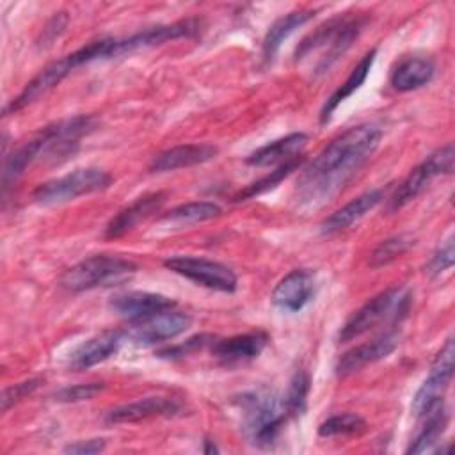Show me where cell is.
<instances>
[{"label": "cell", "instance_id": "9c48e42d", "mask_svg": "<svg viewBox=\"0 0 455 455\" xmlns=\"http://www.w3.org/2000/svg\"><path fill=\"white\" fill-rule=\"evenodd\" d=\"M453 338H448L430 364V373L416 391L411 411L421 419L434 405L443 402V396L453 379Z\"/></svg>", "mask_w": 455, "mask_h": 455}, {"label": "cell", "instance_id": "d6986e66", "mask_svg": "<svg viewBox=\"0 0 455 455\" xmlns=\"http://www.w3.org/2000/svg\"><path fill=\"white\" fill-rule=\"evenodd\" d=\"M167 194L165 192H151L137 197L132 204L117 212L110 222L105 228V236L107 238H119L132 231L139 222L148 219L149 215L156 213L160 206L165 203Z\"/></svg>", "mask_w": 455, "mask_h": 455}, {"label": "cell", "instance_id": "e575fe53", "mask_svg": "<svg viewBox=\"0 0 455 455\" xmlns=\"http://www.w3.org/2000/svg\"><path fill=\"white\" fill-rule=\"evenodd\" d=\"M43 379L36 377V379H28V380H23V382H18L14 386H9L2 391V412H7L14 403H18L20 400H23L25 396H28L30 393H34L39 386H41Z\"/></svg>", "mask_w": 455, "mask_h": 455}, {"label": "cell", "instance_id": "3957f363", "mask_svg": "<svg viewBox=\"0 0 455 455\" xmlns=\"http://www.w3.org/2000/svg\"><path fill=\"white\" fill-rule=\"evenodd\" d=\"M236 405L242 412L243 434L259 448H270L290 418L286 414L283 398L270 389H254L243 393L236 400Z\"/></svg>", "mask_w": 455, "mask_h": 455}, {"label": "cell", "instance_id": "ba28073f", "mask_svg": "<svg viewBox=\"0 0 455 455\" xmlns=\"http://www.w3.org/2000/svg\"><path fill=\"white\" fill-rule=\"evenodd\" d=\"M164 267L208 290L224 293L236 290V274L228 265L213 259L197 256H172L164 261Z\"/></svg>", "mask_w": 455, "mask_h": 455}, {"label": "cell", "instance_id": "6da1fadb", "mask_svg": "<svg viewBox=\"0 0 455 455\" xmlns=\"http://www.w3.org/2000/svg\"><path fill=\"white\" fill-rule=\"evenodd\" d=\"M382 132L371 124H357L334 137L302 171L297 181V201L306 208L329 203L357 169L373 155Z\"/></svg>", "mask_w": 455, "mask_h": 455}, {"label": "cell", "instance_id": "d6a6232c", "mask_svg": "<svg viewBox=\"0 0 455 455\" xmlns=\"http://www.w3.org/2000/svg\"><path fill=\"white\" fill-rule=\"evenodd\" d=\"M105 387L103 382H87V384H75L59 389L53 398L62 403H75V402H84L94 398L98 393H101Z\"/></svg>", "mask_w": 455, "mask_h": 455}, {"label": "cell", "instance_id": "30bf717a", "mask_svg": "<svg viewBox=\"0 0 455 455\" xmlns=\"http://www.w3.org/2000/svg\"><path fill=\"white\" fill-rule=\"evenodd\" d=\"M192 323L190 315L176 311L174 307L153 313L146 318L130 322V327L124 331L130 339L140 345H156L171 341L183 334Z\"/></svg>", "mask_w": 455, "mask_h": 455}, {"label": "cell", "instance_id": "ac0fdd59", "mask_svg": "<svg viewBox=\"0 0 455 455\" xmlns=\"http://www.w3.org/2000/svg\"><path fill=\"white\" fill-rule=\"evenodd\" d=\"M268 334L256 331L236 334L224 339H215L212 345V354L222 364H240L256 359L267 347Z\"/></svg>", "mask_w": 455, "mask_h": 455}, {"label": "cell", "instance_id": "8992f818", "mask_svg": "<svg viewBox=\"0 0 455 455\" xmlns=\"http://www.w3.org/2000/svg\"><path fill=\"white\" fill-rule=\"evenodd\" d=\"M110 183L112 176L107 171L98 167H82L41 183L32 192V199L43 206H55L73 201L80 196L105 190L110 187Z\"/></svg>", "mask_w": 455, "mask_h": 455}, {"label": "cell", "instance_id": "52a82bcc", "mask_svg": "<svg viewBox=\"0 0 455 455\" xmlns=\"http://www.w3.org/2000/svg\"><path fill=\"white\" fill-rule=\"evenodd\" d=\"M453 160H455V149L453 144H446L434 153H430L419 165H416L407 178L396 187L395 194L389 197V210H400L411 201H414L427 187L428 183L441 174H451L453 171Z\"/></svg>", "mask_w": 455, "mask_h": 455}, {"label": "cell", "instance_id": "4316f807", "mask_svg": "<svg viewBox=\"0 0 455 455\" xmlns=\"http://www.w3.org/2000/svg\"><path fill=\"white\" fill-rule=\"evenodd\" d=\"M222 213L220 206L212 201H192L180 204L160 217V222L172 226H190L204 220H212Z\"/></svg>", "mask_w": 455, "mask_h": 455}, {"label": "cell", "instance_id": "603a6c76", "mask_svg": "<svg viewBox=\"0 0 455 455\" xmlns=\"http://www.w3.org/2000/svg\"><path fill=\"white\" fill-rule=\"evenodd\" d=\"M382 197H384V192L380 188H373L354 197L352 201H348L345 206L331 213L322 222V231L331 235V233H338L350 228L352 224L361 220L368 212H371L382 201Z\"/></svg>", "mask_w": 455, "mask_h": 455}, {"label": "cell", "instance_id": "cb8c5ba5", "mask_svg": "<svg viewBox=\"0 0 455 455\" xmlns=\"http://www.w3.org/2000/svg\"><path fill=\"white\" fill-rule=\"evenodd\" d=\"M435 64L428 57H409L391 73V85L400 92L416 91L432 82Z\"/></svg>", "mask_w": 455, "mask_h": 455}, {"label": "cell", "instance_id": "277c9868", "mask_svg": "<svg viewBox=\"0 0 455 455\" xmlns=\"http://www.w3.org/2000/svg\"><path fill=\"white\" fill-rule=\"evenodd\" d=\"M137 272V265L121 256L96 254L89 256L60 275V286L68 291L80 293L96 288H114L128 283Z\"/></svg>", "mask_w": 455, "mask_h": 455}, {"label": "cell", "instance_id": "5bb4252c", "mask_svg": "<svg viewBox=\"0 0 455 455\" xmlns=\"http://www.w3.org/2000/svg\"><path fill=\"white\" fill-rule=\"evenodd\" d=\"M315 286V274L309 268H295L275 284L272 302L288 313L300 311L313 299Z\"/></svg>", "mask_w": 455, "mask_h": 455}, {"label": "cell", "instance_id": "44dd1931", "mask_svg": "<svg viewBox=\"0 0 455 455\" xmlns=\"http://www.w3.org/2000/svg\"><path fill=\"white\" fill-rule=\"evenodd\" d=\"M306 144H307V135L302 132H295L258 148L245 158V164L252 167H268L274 164L281 165L302 155V149L306 148Z\"/></svg>", "mask_w": 455, "mask_h": 455}, {"label": "cell", "instance_id": "74e56055", "mask_svg": "<svg viewBox=\"0 0 455 455\" xmlns=\"http://www.w3.org/2000/svg\"><path fill=\"white\" fill-rule=\"evenodd\" d=\"M203 451L210 455V453H217L219 450H217V446H215V443H213V441H208V439H206V441H204V448H203Z\"/></svg>", "mask_w": 455, "mask_h": 455}, {"label": "cell", "instance_id": "7402d4cb", "mask_svg": "<svg viewBox=\"0 0 455 455\" xmlns=\"http://www.w3.org/2000/svg\"><path fill=\"white\" fill-rule=\"evenodd\" d=\"M316 11L315 9H299V11H291L284 16H281L279 20H275L270 28L267 30L265 34V39H263V44H261V59L265 64H270L281 44L297 30L300 28L302 25H306L307 21H311L315 18Z\"/></svg>", "mask_w": 455, "mask_h": 455}, {"label": "cell", "instance_id": "83f0119b", "mask_svg": "<svg viewBox=\"0 0 455 455\" xmlns=\"http://www.w3.org/2000/svg\"><path fill=\"white\" fill-rule=\"evenodd\" d=\"M302 162H304V156L299 155V156H295V158H291V160H288V162L277 165V169L270 171V172H268L267 176H263L261 180H258V181L251 183L247 188L240 190V192L233 197V201H235V203H240V201H245V199H251V197H254V196H259V194H263V192L272 190V188L277 187L288 174H291L297 167H300Z\"/></svg>", "mask_w": 455, "mask_h": 455}, {"label": "cell", "instance_id": "2e32d148", "mask_svg": "<svg viewBox=\"0 0 455 455\" xmlns=\"http://www.w3.org/2000/svg\"><path fill=\"white\" fill-rule=\"evenodd\" d=\"M181 412V403L169 396H148L132 403L119 405L107 412V423H137L151 418H171Z\"/></svg>", "mask_w": 455, "mask_h": 455}, {"label": "cell", "instance_id": "f1b7e54d", "mask_svg": "<svg viewBox=\"0 0 455 455\" xmlns=\"http://www.w3.org/2000/svg\"><path fill=\"white\" fill-rule=\"evenodd\" d=\"M309 375L304 370H297L293 373V377L290 379L286 395L283 396V403L286 409V414L290 418H297L302 416L306 411V403H307V393H309Z\"/></svg>", "mask_w": 455, "mask_h": 455}, {"label": "cell", "instance_id": "4fadbf2b", "mask_svg": "<svg viewBox=\"0 0 455 455\" xmlns=\"http://www.w3.org/2000/svg\"><path fill=\"white\" fill-rule=\"evenodd\" d=\"M398 341H400V334L395 329H389L380 336L373 338L371 341L361 343L347 350L336 363V375L347 377L366 364H371L375 361L387 357L398 347Z\"/></svg>", "mask_w": 455, "mask_h": 455}, {"label": "cell", "instance_id": "f546056e", "mask_svg": "<svg viewBox=\"0 0 455 455\" xmlns=\"http://www.w3.org/2000/svg\"><path fill=\"white\" fill-rule=\"evenodd\" d=\"M412 245H414V240L407 235H396V236L386 238L370 254V267L379 268V267L389 265L391 261L403 256Z\"/></svg>", "mask_w": 455, "mask_h": 455}, {"label": "cell", "instance_id": "5b68a950", "mask_svg": "<svg viewBox=\"0 0 455 455\" xmlns=\"http://www.w3.org/2000/svg\"><path fill=\"white\" fill-rule=\"evenodd\" d=\"M411 307V293L402 286H393L373 299H370L364 306H361L341 327L339 331V343H348L364 332L371 331L373 327L380 325L382 322L396 323L402 322Z\"/></svg>", "mask_w": 455, "mask_h": 455}, {"label": "cell", "instance_id": "8d00e7d4", "mask_svg": "<svg viewBox=\"0 0 455 455\" xmlns=\"http://www.w3.org/2000/svg\"><path fill=\"white\" fill-rule=\"evenodd\" d=\"M66 23H68V18L64 16V12L55 14V16L52 18V21L46 25V28L43 30V41H44L43 44H50V43L64 30Z\"/></svg>", "mask_w": 455, "mask_h": 455}, {"label": "cell", "instance_id": "7a4b0ae2", "mask_svg": "<svg viewBox=\"0 0 455 455\" xmlns=\"http://www.w3.org/2000/svg\"><path fill=\"white\" fill-rule=\"evenodd\" d=\"M364 27V20L359 16H336L316 27L309 36H306L297 50L295 62L306 60L315 52H322L313 71L322 75L352 46Z\"/></svg>", "mask_w": 455, "mask_h": 455}, {"label": "cell", "instance_id": "836d02e7", "mask_svg": "<svg viewBox=\"0 0 455 455\" xmlns=\"http://www.w3.org/2000/svg\"><path fill=\"white\" fill-rule=\"evenodd\" d=\"M453 256H455V251H453V236H450L441 247H437V251L430 256L427 267H425V272L432 277L435 275H441L443 272H446L448 268L453 267Z\"/></svg>", "mask_w": 455, "mask_h": 455}, {"label": "cell", "instance_id": "ffe728a7", "mask_svg": "<svg viewBox=\"0 0 455 455\" xmlns=\"http://www.w3.org/2000/svg\"><path fill=\"white\" fill-rule=\"evenodd\" d=\"M219 149L212 144H181L169 148L162 153H158L149 169L153 172H167V171H176V169H185L192 165H199L204 162H210L215 158Z\"/></svg>", "mask_w": 455, "mask_h": 455}, {"label": "cell", "instance_id": "484cf974", "mask_svg": "<svg viewBox=\"0 0 455 455\" xmlns=\"http://www.w3.org/2000/svg\"><path fill=\"white\" fill-rule=\"evenodd\" d=\"M423 427L418 432V435L411 441L409 448L405 450V453H425L428 450H432V446L435 443H439L443 432L446 430L448 425V412L444 407V402H439L437 405H434L423 418Z\"/></svg>", "mask_w": 455, "mask_h": 455}, {"label": "cell", "instance_id": "d4e9b609", "mask_svg": "<svg viewBox=\"0 0 455 455\" xmlns=\"http://www.w3.org/2000/svg\"><path fill=\"white\" fill-rule=\"evenodd\" d=\"M375 55H377V50H375V48L370 50V52L357 62V66L350 71V75L347 76V80L327 98V101H325V105H323V108H322V112H320V123H322V124L329 123V119L332 117V112L364 84V80L368 78L370 69H371V66H373V62H375Z\"/></svg>", "mask_w": 455, "mask_h": 455}, {"label": "cell", "instance_id": "7c38bea8", "mask_svg": "<svg viewBox=\"0 0 455 455\" xmlns=\"http://www.w3.org/2000/svg\"><path fill=\"white\" fill-rule=\"evenodd\" d=\"M76 66L71 59V55H66L59 60L50 62L48 66H44L25 87L23 91L12 98L5 107H4V116L9 114H16L21 108H25L27 105L37 101L39 98H43L46 92H50L53 87H57L71 71H75Z\"/></svg>", "mask_w": 455, "mask_h": 455}, {"label": "cell", "instance_id": "d590c367", "mask_svg": "<svg viewBox=\"0 0 455 455\" xmlns=\"http://www.w3.org/2000/svg\"><path fill=\"white\" fill-rule=\"evenodd\" d=\"M107 446L105 439L94 437V439H82V441H75L69 443L64 451L66 453H73V455H96L100 451H103Z\"/></svg>", "mask_w": 455, "mask_h": 455}, {"label": "cell", "instance_id": "8fae6325", "mask_svg": "<svg viewBox=\"0 0 455 455\" xmlns=\"http://www.w3.org/2000/svg\"><path fill=\"white\" fill-rule=\"evenodd\" d=\"M201 21L197 18H187L180 20L169 25H156L151 28H146L142 32H137L124 39H116V57L132 55L139 50H146L151 46L164 44L167 41L181 39V37H192L199 34Z\"/></svg>", "mask_w": 455, "mask_h": 455}, {"label": "cell", "instance_id": "e0dca14e", "mask_svg": "<svg viewBox=\"0 0 455 455\" xmlns=\"http://www.w3.org/2000/svg\"><path fill=\"white\" fill-rule=\"evenodd\" d=\"M110 309L119 316L126 318L128 322H135L146 318L153 313L176 307V302L162 293L151 291H124L117 293L108 302Z\"/></svg>", "mask_w": 455, "mask_h": 455}, {"label": "cell", "instance_id": "9a60e30c", "mask_svg": "<svg viewBox=\"0 0 455 455\" xmlns=\"http://www.w3.org/2000/svg\"><path fill=\"white\" fill-rule=\"evenodd\" d=\"M124 336H126L124 331L108 329V331H103V332L89 338L87 341L80 343L71 352V355L68 359L69 370L84 371V370H89L91 366H96V364L107 361L119 350Z\"/></svg>", "mask_w": 455, "mask_h": 455}, {"label": "cell", "instance_id": "1f68e13d", "mask_svg": "<svg viewBox=\"0 0 455 455\" xmlns=\"http://www.w3.org/2000/svg\"><path fill=\"white\" fill-rule=\"evenodd\" d=\"M215 339L217 338L213 334H196V336L188 338L183 343H178L174 347H165V348L158 350L156 355L162 357V359H181L185 355H190L192 352H197V350L206 348L208 345H213Z\"/></svg>", "mask_w": 455, "mask_h": 455}, {"label": "cell", "instance_id": "4dcf8cb0", "mask_svg": "<svg viewBox=\"0 0 455 455\" xmlns=\"http://www.w3.org/2000/svg\"><path fill=\"white\" fill-rule=\"evenodd\" d=\"M366 428V421L354 412H343L327 418L318 427L320 437H336V435H352L361 434Z\"/></svg>", "mask_w": 455, "mask_h": 455}]
</instances>
